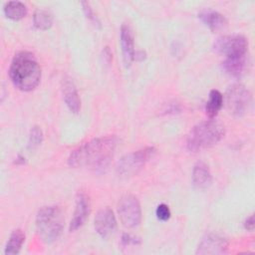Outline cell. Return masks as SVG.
<instances>
[{
	"label": "cell",
	"mask_w": 255,
	"mask_h": 255,
	"mask_svg": "<svg viewBox=\"0 0 255 255\" xmlns=\"http://www.w3.org/2000/svg\"><path fill=\"white\" fill-rule=\"evenodd\" d=\"M117 144L116 136L94 138L72 151L68 163L73 168L103 169L113 158Z\"/></svg>",
	"instance_id": "1"
},
{
	"label": "cell",
	"mask_w": 255,
	"mask_h": 255,
	"mask_svg": "<svg viewBox=\"0 0 255 255\" xmlns=\"http://www.w3.org/2000/svg\"><path fill=\"white\" fill-rule=\"evenodd\" d=\"M9 76L16 88L29 92L39 85L41 68L32 53L21 51L14 56L11 62Z\"/></svg>",
	"instance_id": "2"
},
{
	"label": "cell",
	"mask_w": 255,
	"mask_h": 255,
	"mask_svg": "<svg viewBox=\"0 0 255 255\" xmlns=\"http://www.w3.org/2000/svg\"><path fill=\"white\" fill-rule=\"evenodd\" d=\"M225 127L216 120H208L196 125L187 137V148L197 152L212 147L221 140Z\"/></svg>",
	"instance_id": "3"
},
{
	"label": "cell",
	"mask_w": 255,
	"mask_h": 255,
	"mask_svg": "<svg viewBox=\"0 0 255 255\" xmlns=\"http://www.w3.org/2000/svg\"><path fill=\"white\" fill-rule=\"evenodd\" d=\"M39 237L47 244L56 241L64 228V217L58 206L42 207L36 217Z\"/></svg>",
	"instance_id": "4"
},
{
	"label": "cell",
	"mask_w": 255,
	"mask_h": 255,
	"mask_svg": "<svg viewBox=\"0 0 255 255\" xmlns=\"http://www.w3.org/2000/svg\"><path fill=\"white\" fill-rule=\"evenodd\" d=\"M155 148L146 146L123 156L116 166L117 173L123 177L132 176L137 173L143 165L154 155Z\"/></svg>",
	"instance_id": "5"
},
{
	"label": "cell",
	"mask_w": 255,
	"mask_h": 255,
	"mask_svg": "<svg viewBox=\"0 0 255 255\" xmlns=\"http://www.w3.org/2000/svg\"><path fill=\"white\" fill-rule=\"evenodd\" d=\"M250 92L241 84H233L225 94L226 108L233 116L240 117L245 114L251 104Z\"/></svg>",
	"instance_id": "6"
},
{
	"label": "cell",
	"mask_w": 255,
	"mask_h": 255,
	"mask_svg": "<svg viewBox=\"0 0 255 255\" xmlns=\"http://www.w3.org/2000/svg\"><path fill=\"white\" fill-rule=\"evenodd\" d=\"M118 214L125 227L138 226L141 220V209L137 198L130 194L124 195L118 202Z\"/></svg>",
	"instance_id": "7"
},
{
	"label": "cell",
	"mask_w": 255,
	"mask_h": 255,
	"mask_svg": "<svg viewBox=\"0 0 255 255\" xmlns=\"http://www.w3.org/2000/svg\"><path fill=\"white\" fill-rule=\"evenodd\" d=\"M213 48L217 53L226 57L243 56L247 53L248 42L244 36L239 34L225 35L215 41Z\"/></svg>",
	"instance_id": "8"
},
{
	"label": "cell",
	"mask_w": 255,
	"mask_h": 255,
	"mask_svg": "<svg viewBox=\"0 0 255 255\" xmlns=\"http://www.w3.org/2000/svg\"><path fill=\"white\" fill-rule=\"evenodd\" d=\"M94 226L102 238L110 237L117 228V219L114 211L109 207L99 210L95 217Z\"/></svg>",
	"instance_id": "9"
},
{
	"label": "cell",
	"mask_w": 255,
	"mask_h": 255,
	"mask_svg": "<svg viewBox=\"0 0 255 255\" xmlns=\"http://www.w3.org/2000/svg\"><path fill=\"white\" fill-rule=\"evenodd\" d=\"M91 211V203L88 195L84 192H79L76 197V208L74 216L70 222L69 230L71 232L79 229L87 220Z\"/></svg>",
	"instance_id": "10"
},
{
	"label": "cell",
	"mask_w": 255,
	"mask_h": 255,
	"mask_svg": "<svg viewBox=\"0 0 255 255\" xmlns=\"http://www.w3.org/2000/svg\"><path fill=\"white\" fill-rule=\"evenodd\" d=\"M227 247L228 242L225 238L217 234H208L198 245L196 254H222Z\"/></svg>",
	"instance_id": "11"
},
{
	"label": "cell",
	"mask_w": 255,
	"mask_h": 255,
	"mask_svg": "<svg viewBox=\"0 0 255 255\" xmlns=\"http://www.w3.org/2000/svg\"><path fill=\"white\" fill-rule=\"evenodd\" d=\"M121 46L123 51V58L126 66H129L134 61V42L133 34L130 27L127 24H123L121 27Z\"/></svg>",
	"instance_id": "12"
},
{
	"label": "cell",
	"mask_w": 255,
	"mask_h": 255,
	"mask_svg": "<svg viewBox=\"0 0 255 255\" xmlns=\"http://www.w3.org/2000/svg\"><path fill=\"white\" fill-rule=\"evenodd\" d=\"M62 93L68 109L72 113H79L81 109V100L77 88L71 79L64 78L62 80Z\"/></svg>",
	"instance_id": "13"
},
{
	"label": "cell",
	"mask_w": 255,
	"mask_h": 255,
	"mask_svg": "<svg viewBox=\"0 0 255 255\" xmlns=\"http://www.w3.org/2000/svg\"><path fill=\"white\" fill-rule=\"evenodd\" d=\"M212 175L208 165L202 161L195 163L192 169V183L196 189L204 190L211 185Z\"/></svg>",
	"instance_id": "14"
},
{
	"label": "cell",
	"mask_w": 255,
	"mask_h": 255,
	"mask_svg": "<svg viewBox=\"0 0 255 255\" xmlns=\"http://www.w3.org/2000/svg\"><path fill=\"white\" fill-rule=\"evenodd\" d=\"M247 66L248 59L246 55L226 57L222 63V67L225 73L233 78H240L245 73Z\"/></svg>",
	"instance_id": "15"
},
{
	"label": "cell",
	"mask_w": 255,
	"mask_h": 255,
	"mask_svg": "<svg viewBox=\"0 0 255 255\" xmlns=\"http://www.w3.org/2000/svg\"><path fill=\"white\" fill-rule=\"evenodd\" d=\"M198 18L211 30V31H218L223 29L226 24V18L220 14L219 12L213 10H205L198 14Z\"/></svg>",
	"instance_id": "16"
},
{
	"label": "cell",
	"mask_w": 255,
	"mask_h": 255,
	"mask_svg": "<svg viewBox=\"0 0 255 255\" xmlns=\"http://www.w3.org/2000/svg\"><path fill=\"white\" fill-rule=\"evenodd\" d=\"M25 242V234L21 229H16L14 230L10 237L9 240L7 241L4 253L6 255H14L18 254L23 246V243Z\"/></svg>",
	"instance_id": "17"
},
{
	"label": "cell",
	"mask_w": 255,
	"mask_h": 255,
	"mask_svg": "<svg viewBox=\"0 0 255 255\" xmlns=\"http://www.w3.org/2000/svg\"><path fill=\"white\" fill-rule=\"evenodd\" d=\"M4 13L11 20H21L27 15V7L20 1H10L4 6Z\"/></svg>",
	"instance_id": "18"
},
{
	"label": "cell",
	"mask_w": 255,
	"mask_h": 255,
	"mask_svg": "<svg viewBox=\"0 0 255 255\" xmlns=\"http://www.w3.org/2000/svg\"><path fill=\"white\" fill-rule=\"evenodd\" d=\"M222 105H223V96H222V94L217 90L210 91L208 101L205 105L206 115L210 119L214 118L218 114V112L220 111Z\"/></svg>",
	"instance_id": "19"
},
{
	"label": "cell",
	"mask_w": 255,
	"mask_h": 255,
	"mask_svg": "<svg viewBox=\"0 0 255 255\" xmlns=\"http://www.w3.org/2000/svg\"><path fill=\"white\" fill-rule=\"evenodd\" d=\"M34 25L40 30H48L51 28L53 23L52 15L46 10H38L33 16Z\"/></svg>",
	"instance_id": "20"
},
{
	"label": "cell",
	"mask_w": 255,
	"mask_h": 255,
	"mask_svg": "<svg viewBox=\"0 0 255 255\" xmlns=\"http://www.w3.org/2000/svg\"><path fill=\"white\" fill-rule=\"evenodd\" d=\"M43 140V131L39 127H33L29 135V147L35 148L39 144H41Z\"/></svg>",
	"instance_id": "21"
},
{
	"label": "cell",
	"mask_w": 255,
	"mask_h": 255,
	"mask_svg": "<svg viewBox=\"0 0 255 255\" xmlns=\"http://www.w3.org/2000/svg\"><path fill=\"white\" fill-rule=\"evenodd\" d=\"M155 215H156L158 220L167 221L170 218V215H171V212H170V209H169L168 205L165 204V203H160L159 205H157V207L155 209Z\"/></svg>",
	"instance_id": "22"
},
{
	"label": "cell",
	"mask_w": 255,
	"mask_h": 255,
	"mask_svg": "<svg viewBox=\"0 0 255 255\" xmlns=\"http://www.w3.org/2000/svg\"><path fill=\"white\" fill-rule=\"evenodd\" d=\"M82 6H83V10H84V12H85L86 17H87L90 21H92L93 23H95L96 25H99L100 22H99L97 16L95 15V13H94L92 7L90 6V4H89L88 2H85V1H84V2H82Z\"/></svg>",
	"instance_id": "23"
},
{
	"label": "cell",
	"mask_w": 255,
	"mask_h": 255,
	"mask_svg": "<svg viewBox=\"0 0 255 255\" xmlns=\"http://www.w3.org/2000/svg\"><path fill=\"white\" fill-rule=\"evenodd\" d=\"M122 241H123V243L126 244V245L138 243V240H137L136 238L132 237V236L129 235V234H124V235H123V238H122Z\"/></svg>",
	"instance_id": "24"
},
{
	"label": "cell",
	"mask_w": 255,
	"mask_h": 255,
	"mask_svg": "<svg viewBox=\"0 0 255 255\" xmlns=\"http://www.w3.org/2000/svg\"><path fill=\"white\" fill-rule=\"evenodd\" d=\"M244 227L248 231H253L254 229V216L250 215L245 221H244Z\"/></svg>",
	"instance_id": "25"
},
{
	"label": "cell",
	"mask_w": 255,
	"mask_h": 255,
	"mask_svg": "<svg viewBox=\"0 0 255 255\" xmlns=\"http://www.w3.org/2000/svg\"><path fill=\"white\" fill-rule=\"evenodd\" d=\"M145 58V53L143 51H135L134 60L135 61H142Z\"/></svg>",
	"instance_id": "26"
},
{
	"label": "cell",
	"mask_w": 255,
	"mask_h": 255,
	"mask_svg": "<svg viewBox=\"0 0 255 255\" xmlns=\"http://www.w3.org/2000/svg\"><path fill=\"white\" fill-rule=\"evenodd\" d=\"M104 55H105V58H107L108 59V62H110L111 60H112V52H111V50L109 49V47H106L105 48V50H104Z\"/></svg>",
	"instance_id": "27"
},
{
	"label": "cell",
	"mask_w": 255,
	"mask_h": 255,
	"mask_svg": "<svg viewBox=\"0 0 255 255\" xmlns=\"http://www.w3.org/2000/svg\"><path fill=\"white\" fill-rule=\"evenodd\" d=\"M25 162H26V159H25V157H24V156H22V155H18V156L16 157L15 163H17V164H24Z\"/></svg>",
	"instance_id": "28"
}]
</instances>
